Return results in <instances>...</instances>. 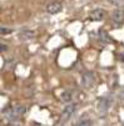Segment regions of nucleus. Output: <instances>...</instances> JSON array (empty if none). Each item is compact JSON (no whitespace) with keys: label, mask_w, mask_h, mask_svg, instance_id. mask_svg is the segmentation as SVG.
Wrapping results in <instances>:
<instances>
[{"label":"nucleus","mask_w":124,"mask_h":126,"mask_svg":"<svg viewBox=\"0 0 124 126\" xmlns=\"http://www.w3.org/2000/svg\"><path fill=\"white\" fill-rule=\"evenodd\" d=\"M73 111H74V106L73 105H68V106L64 109V111H63V117H61V120H68L71 116Z\"/></svg>","instance_id":"5"},{"label":"nucleus","mask_w":124,"mask_h":126,"mask_svg":"<svg viewBox=\"0 0 124 126\" xmlns=\"http://www.w3.org/2000/svg\"><path fill=\"white\" fill-rule=\"evenodd\" d=\"M83 85L85 87H90L93 85V76L91 73H85V75H83Z\"/></svg>","instance_id":"6"},{"label":"nucleus","mask_w":124,"mask_h":126,"mask_svg":"<svg viewBox=\"0 0 124 126\" xmlns=\"http://www.w3.org/2000/svg\"><path fill=\"white\" fill-rule=\"evenodd\" d=\"M108 1L115 6H124V0H108Z\"/></svg>","instance_id":"8"},{"label":"nucleus","mask_w":124,"mask_h":126,"mask_svg":"<svg viewBox=\"0 0 124 126\" xmlns=\"http://www.w3.org/2000/svg\"><path fill=\"white\" fill-rule=\"evenodd\" d=\"M105 13L103 9H95V10H91L90 14H89V19L93 20V22H98V20H101L104 18Z\"/></svg>","instance_id":"3"},{"label":"nucleus","mask_w":124,"mask_h":126,"mask_svg":"<svg viewBox=\"0 0 124 126\" xmlns=\"http://www.w3.org/2000/svg\"><path fill=\"white\" fill-rule=\"evenodd\" d=\"M112 20L117 27H120L124 23V12L123 10H115V12H113Z\"/></svg>","instance_id":"2"},{"label":"nucleus","mask_w":124,"mask_h":126,"mask_svg":"<svg viewBox=\"0 0 124 126\" xmlns=\"http://www.w3.org/2000/svg\"><path fill=\"white\" fill-rule=\"evenodd\" d=\"M25 112V107L24 106H14L11 107L8 112H6V116L11 120H18L19 117L23 116V113Z\"/></svg>","instance_id":"1"},{"label":"nucleus","mask_w":124,"mask_h":126,"mask_svg":"<svg viewBox=\"0 0 124 126\" xmlns=\"http://www.w3.org/2000/svg\"><path fill=\"white\" fill-rule=\"evenodd\" d=\"M75 126H93V122L90 120H81L79 121Z\"/></svg>","instance_id":"7"},{"label":"nucleus","mask_w":124,"mask_h":126,"mask_svg":"<svg viewBox=\"0 0 124 126\" xmlns=\"http://www.w3.org/2000/svg\"><path fill=\"white\" fill-rule=\"evenodd\" d=\"M11 29L10 28H3V27H0V34H3V35H5V34H10L11 33Z\"/></svg>","instance_id":"9"},{"label":"nucleus","mask_w":124,"mask_h":126,"mask_svg":"<svg viewBox=\"0 0 124 126\" xmlns=\"http://www.w3.org/2000/svg\"><path fill=\"white\" fill-rule=\"evenodd\" d=\"M5 49H6V46H4V44L0 43V52H3V50H5Z\"/></svg>","instance_id":"10"},{"label":"nucleus","mask_w":124,"mask_h":126,"mask_svg":"<svg viewBox=\"0 0 124 126\" xmlns=\"http://www.w3.org/2000/svg\"><path fill=\"white\" fill-rule=\"evenodd\" d=\"M61 9H63V5H61V3H59V1H53V3H50V4L46 6V12L50 13V14H56V13L61 12Z\"/></svg>","instance_id":"4"}]
</instances>
